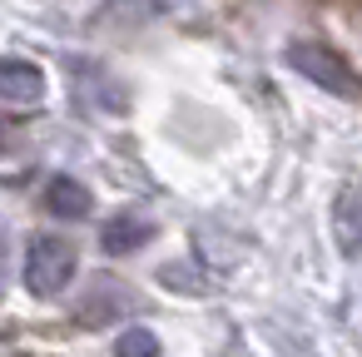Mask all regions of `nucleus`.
Masks as SVG:
<instances>
[{
	"instance_id": "nucleus-1",
	"label": "nucleus",
	"mask_w": 362,
	"mask_h": 357,
	"mask_svg": "<svg viewBox=\"0 0 362 357\" xmlns=\"http://www.w3.org/2000/svg\"><path fill=\"white\" fill-rule=\"evenodd\" d=\"M283 55H288V65H293L308 85H317V90H327V95H337V100H362L357 70H352L332 45H322V40H293Z\"/></svg>"
},
{
	"instance_id": "nucleus-2",
	"label": "nucleus",
	"mask_w": 362,
	"mask_h": 357,
	"mask_svg": "<svg viewBox=\"0 0 362 357\" xmlns=\"http://www.w3.org/2000/svg\"><path fill=\"white\" fill-rule=\"evenodd\" d=\"M75 263H80V253H75L70 238L40 233V238L30 243V253H25V288H30L35 298H55V293L70 288Z\"/></svg>"
},
{
	"instance_id": "nucleus-3",
	"label": "nucleus",
	"mask_w": 362,
	"mask_h": 357,
	"mask_svg": "<svg viewBox=\"0 0 362 357\" xmlns=\"http://www.w3.org/2000/svg\"><path fill=\"white\" fill-rule=\"evenodd\" d=\"M45 100V75L30 60H6L0 65V105L6 110H35Z\"/></svg>"
},
{
	"instance_id": "nucleus-4",
	"label": "nucleus",
	"mask_w": 362,
	"mask_h": 357,
	"mask_svg": "<svg viewBox=\"0 0 362 357\" xmlns=\"http://www.w3.org/2000/svg\"><path fill=\"white\" fill-rule=\"evenodd\" d=\"M149 238H154V218H144V213H134V209L115 213V218L100 228V243H105V253H139Z\"/></svg>"
},
{
	"instance_id": "nucleus-5",
	"label": "nucleus",
	"mask_w": 362,
	"mask_h": 357,
	"mask_svg": "<svg viewBox=\"0 0 362 357\" xmlns=\"http://www.w3.org/2000/svg\"><path fill=\"white\" fill-rule=\"evenodd\" d=\"M45 209H50L55 218H85V213H90V189H85L80 179H70V174H55V179L45 184Z\"/></svg>"
},
{
	"instance_id": "nucleus-6",
	"label": "nucleus",
	"mask_w": 362,
	"mask_h": 357,
	"mask_svg": "<svg viewBox=\"0 0 362 357\" xmlns=\"http://www.w3.org/2000/svg\"><path fill=\"white\" fill-rule=\"evenodd\" d=\"M332 223H337V243H342V253H357V248H362V184H347V189L337 194V213H332Z\"/></svg>"
},
{
	"instance_id": "nucleus-7",
	"label": "nucleus",
	"mask_w": 362,
	"mask_h": 357,
	"mask_svg": "<svg viewBox=\"0 0 362 357\" xmlns=\"http://www.w3.org/2000/svg\"><path fill=\"white\" fill-rule=\"evenodd\" d=\"M115 357H159V337L149 327H124L115 342Z\"/></svg>"
}]
</instances>
